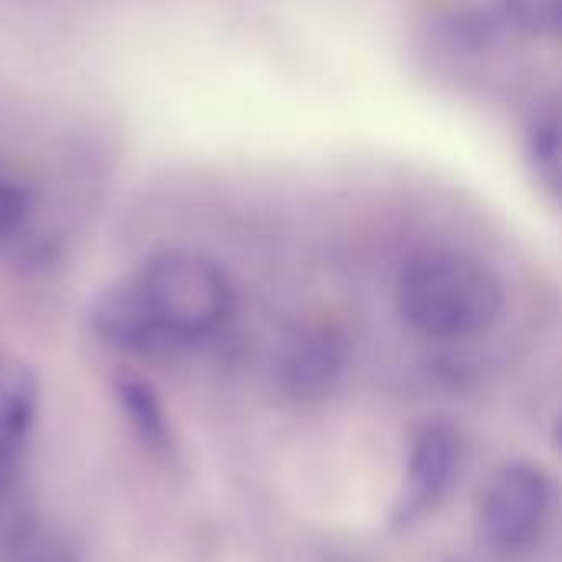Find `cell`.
I'll return each mask as SVG.
<instances>
[{"label": "cell", "mask_w": 562, "mask_h": 562, "mask_svg": "<svg viewBox=\"0 0 562 562\" xmlns=\"http://www.w3.org/2000/svg\"><path fill=\"white\" fill-rule=\"evenodd\" d=\"M0 562H79V550L69 537L26 524L7 547Z\"/></svg>", "instance_id": "cell-11"}, {"label": "cell", "mask_w": 562, "mask_h": 562, "mask_svg": "<svg viewBox=\"0 0 562 562\" xmlns=\"http://www.w3.org/2000/svg\"><path fill=\"white\" fill-rule=\"evenodd\" d=\"M504 10L530 36H562V0H504Z\"/></svg>", "instance_id": "cell-12"}, {"label": "cell", "mask_w": 562, "mask_h": 562, "mask_svg": "<svg viewBox=\"0 0 562 562\" xmlns=\"http://www.w3.org/2000/svg\"><path fill=\"white\" fill-rule=\"evenodd\" d=\"M89 326L109 349L125 352V356H165L168 352L142 306V296L132 277L105 286L95 296L89 310Z\"/></svg>", "instance_id": "cell-6"}, {"label": "cell", "mask_w": 562, "mask_h": 562, "mask_svg": "<svg viewBox=\"0 0 562 562\" xmlns=\"http://www.w3.org/2000/svg\"><path fill=\"white\" fill-rule=\"evenodd\" d=\"M40 412V382L20 359H0V497H7L26 454Z\"/></svg>", "instance_id": "cell-5"}, {"label": "cell", "mask_w": 562, "mask_h": 562, "mask_svg": "<svg viewBox=\"0 0 562 562\" xmlns=\"http://www.w3.org/2000/svg\"><path fill=\"white\" fill-rule=\"evenodd\" d=\"M553 507V484L533 464H507L501 468L487 494L481 501V527L491 547L504 553H520L537 543L550 520Z\"/></svg>", "instance_id": "cell-3"}, {"label": "cell", "mask_w": 562, "mask_h": 562, "mask_svg": "<svg viewBox=\"0 0 562 562\" xmlns=\"http://www.w3.org/2000/svg\"><path fill=\"white\" fill-rule=\"evenodd\" d=\"M115 402H119V412L122 418L128 422V428L135 431V438L151 448V451H171V425H168V415H165V405L158 398V392L135 379V375H125L115 382Z\"/></svg>", "instance_id": "cell-8"}, {"label": "cell", "mask_w": 562, "mask_h": 562, "mask_svg": "<svg viewBox=\"0 0 562 562\" xmlns=\"http://www.w3.org/2000/svg\"><path fill=\"white\" fill-rule=\"evenodd\" d=\"M557 445L562 448V418H560V425H557Z\"/></svg>", "instance_id": "cell-13"}, {"label": "cell", "mask_w": 562, "mask_h": 562, "mask_svg": "<svg viewBox=\"0 0 562 562\" xmlns=\"http://www.w3.org/2000/svg\"><path fill=\"white\" fill-rule=\"evenodd\" d=\"M458 458H461V445L451 428L425 425L415 435L412 451H408V474L392 510L395 527H412L425 520L445 501L458 474Z\"/></svg>", "instance_id": "cell-4"}, {"label": "cell", "mask_w": 562, "mask_h": 562, "mask_svg": "<svg viewBox=\"0 0 562 562\" xmlns=\"http://www.w3.org/2000/svg\"><path fill=\"white\" fill-rule=\"evenodd\" d=\"M33 211L36 201L30 184L7 165H0V247H16L30 234Z\"/></svg>", "instance_id": "cell-10"}, {"label": "cell", "mask_w": 562, "mask_h": 562, "mask_svg": "<svg viewBox=\"0 0 562 562\" xmlns=\"http://www.w3.org/2000/svg\"><path fill=\"white\" fill-rule=\"evenodd\" d=\"M132 283L168 352L214 336L234 313L227 270L201 250H161L132 273Z\"/></svg>", "instance_id": "cell-2"}, {"label": "cell", "mask_w": 562, "mask_h": 562, "mask_svg": "<svg viewBox=\"0 0 562 562\" xmlns=\"http://www.w3.org/2000/svg\"><path fill=\"white\" fill-rule=\"evenodd\" d=\"M339 372H342V339L326 326L300 333L286 346L280 362V379L286 392L303 402L326 395L336 385Z\"/></svg>", "instance_id": "cell-7"}, {"label": "cell", "mask_w": 562, "mask_h": 562, "mask_svg": "<svg viewBox=\"0 0 562 562\" xmlns=\"http://www.w3.org/2000/svg\"><path fill=\"white\" fill-rule=\"evenodd\" d=\"M527 158L533 178L562 204V105L543 109L527 132Z\"/></svg>", "instance_id": "cell-9"}, {"label": "cell", "mask_w": 562, "mask_h": 562, "mask_svg": "<svg viewBox=\"0 0 562 562\" xmlns=\"http://www.w3.org/2000/svg\"><path fill=\"white\" fill-rule=\"evenodd\" d=\"M395 303L402 319L425 339H474L501 319L504 280L468 250L428 247L405 260Z\"/></svg>", "instance_id": "cell-1"}]
</instances>
